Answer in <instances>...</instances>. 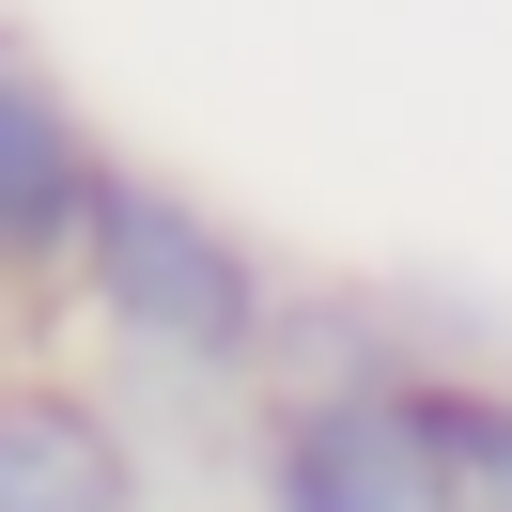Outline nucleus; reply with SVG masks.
<instances>
[{
  "mask_svg": "<svg viewBox=\"0 0 512 512\" xmlns=\"http://www.w3.org/2000/svg\"><path fill=\"white\" fill-rule=\"evenodd\" d=\"M63 295H78V326L109 342L125 388H202V404H218V388H264L280 373V326H295L280 264H264L218 202H187L171 171H109L94 249H78Z\"/></svg>",
  "mask_w": 512,
  "mask_h": 512,
  "instance_id": "f257e3e1",
  "label": "nucleus"
},
{
  "mask_svg": "<svg viewBox=\"0 0 512 512\" xmlns=\"http://www.w3.org/2000/svg\"><path fill=\"white\" fill-rule=\"evenodd\" d=\"M0 512H156V466L125 435V388L0 373Z\"/></svg>",
  "mask_w": 512,
  "mask_h": 512,
  "instance_id": "7ed1b4c3",
  "label": "nucleus"
},
{
  "mask_svg": "<svg viewBox=\"0 0 512 512\" xmlns=\"http://www.w3.org/2000/svg\"><path fill=\"white\" fill-rule=\"evenodd\" d=\"M109 171H125V156H109V140H94V109L63 94V63H47L32 32H0V295L78 280Z\"/></svg>",
  "mask_w": 512,
  "mask_h": 512,
  "instance_id": "f03ea898",
  "label": "nucleus"
},
{
  "mask_svg": "<svg viewBox=\"0 0 512 512\" xmlns=\"http://www.w3.org/2000/svg\"><path fill=\"white\" fill-rule=\"evenodd\" d=\"M435 450H450V512H512V373L435 357Z\"/></svg>",
  "mask_w": 512,
  "mask_h": 512,
  "instance_id": "20e7f679",
  "label": "nucleus"
}]
</instances>
